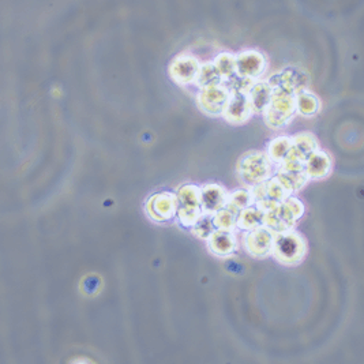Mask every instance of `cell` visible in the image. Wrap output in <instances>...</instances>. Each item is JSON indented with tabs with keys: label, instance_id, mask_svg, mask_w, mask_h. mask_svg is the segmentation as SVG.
Wrapping results in <instances>:
<instances>
[{
	"label": "cell",
	"instance_id": "cell-1",
	"mask_svg": "<svg viewBox=\"0 0 364 364\" xmlns=\"http://www.w3.org/2000/svg\"><path fill=\"white\" fill-rule=\"evenodd\" d=\"M304 206L296 198H286L283 202L265 211L263 224L273 232H284L293 228L298 218L303 214Z\"/></svg>",
	"mask_w": 364,
	"mask_h": 364
},
{
	"label": "cell",
	"instance_id": "cell-2",
	"mask_svg": "<svg viewBox=\"0 0 364 364\" xmlns=\"http://www.w3.org/2000/svg\"><path fill=\"white\" fill-rule=\"evenodd\" d=\"M274 257L284 265H296L306 254V241L302 234L289 230L274 232L273 251Z\"/></svg>",
	"mask_w": 364,
	"mask_h": 364
},
{
	"label": "cell",
	"instance_id": "cell-3",
	"mask_svg": "<svg viewBox=\"0 0 364 364\" xmlns=\"http://www.w3.org/2000/svg\"><path fill=\"white\" fill-rule=\"evenodd\" d=\"M296 112L295 96L288 93H273L272 102L266 108L265 122L272 129H281L292 120Z\"/></svg>",
	"mask_w": 364,
	"mask_h": 364
},
{
	"label": "cell",
	"instance_id": "cell-4",
	"mask_svg": "<svg viewBox=\"0 0 364 364\" xmlns=\"http://www.w3.org/2000/svg\"><path fill=\"white\" fill-rule=\"evenodd\" d=\"M239 175L243 182L251 186H257L260 183L267 181L270 176V161L269 157L260 152H251L241 157L239 167Z\"/></svg>",
	"mask_w": 364,
	"mask_h": 364
},
{
	"label": "cell",
	"instance_id": "cell-5",
	"mask_svg": "<svg viewBox=\"0 0 364 364\" xmlns=\"http://www.w3.org/2000/svg\"><path fill=\"white\" fill-rule=\"evenodd\" d=\"M178 216L183 225L192 227L202 216V206L200 198V187L184 186L178 194Z\"/></svg>",
	"mask_w": 364,
	"mask_h": 364
},
{
	"label": "cell",
	"instance_id": "cell-6",
	"mask_svg": "<svg viewBox=\"0 0 364 364\" xmlns=\"http://www.w3.org/2000/svg\"><path fill=\"white\" fill-rule=\"evenodd\" d=\"M230 92L225 88L224 83L216 85V86H209L201 89L197 102L198 106L209 115L218 116L224 113V109L228 104L230 100Z\"/></svg>",
	"mask_w": 364,
	"mask_h": 364
},
{
	"label": "cell",
	"instance_id": "cell-7",
	"mask_svg": "<svg viewBox=\"0 0 364 364\" xmlns=\"http://www.w3.org/2000/svg\"><path fill=\"white\" fill-rule=\"evenodd\" d=\"M200 67L201 63L195 56L182 53L172 60L169 66V76L179 85H188L195 82Z\"/></svg>",
	"mask_w": 364,
	"mask_h": 364
},
{
	"label": "cell",
	"instance_id": "cell-8",
	"mask_svg": "<svg viewBox=\"0 0 364 364\" xmlns=\"http://www.w3.org/2000/svg\"><path fill=\"white\" fill-rule=\"evenodd\" d=\"M266 57L254 50L244 51L236 56V76L243 78H260L266 70Z\"/></svg>",
	"mask_w": 364,
	"mask_h": 364
},
{
	"label": "cell",
	"instance_id": "cell-9",
	"mask_svg": "<svg viewBox=\"0 0 364 364\" xmlns=\"http://www.w3.org/2000/svg\"><path fill=\"white\" fill-rule=\"evenodd\" d=\"M178 210V197L169 192L153 195L148 202V211L156 221L171 220Z\"/></svg>",
	"mask_w": 364,
	"mask_h": 364
},
{
	"label": "cell",
	"instance_id": "cell-10",
	"mask_svg": "<svg viewBox=\"0 0 364 364\" xmlns=\"http://www.w3.org/2000/svg\"><path fill=\"white\" fill-rule=\"evenodd\" d=\"M230 94L231 96L228 104L224 109L223 116L225 118L227 122L234 125L246 123L253 115L247 93H230Z\"/></svg>",
	"mask_w": 364,
	"mask_h": 364
},
{
	"label": "cell",
	"instance_id": "cell-11",
	"mask_svg": "<svg viewBox=\"0 0 364 364\" xmlns=\"http://www.w3.org/2000/svg\"><path fill=\"white\" fill-rule=\"evenodd\" d=\"M273 237L274 232L267 227L251 230L246 237V248L255 257H266L273 251Z\"/></svg>",
	"mask_w": 364,
	"mask_h": 364
},
{
	"label": "cell",
	"instance_id": "cell-12",
	"mask_svg": "<svg viewBox=\"0 0 364 364\" xmlns=\"http://www.w3.org/2000/svg\"><path fill=\"white\" fill-rule=\"evenodd\" d=\"M200 198L202 211L206 214H214L221 210L228 201L225 190L217 184H209L200 188Z\"/></svg>",
	"mask_w": 364,
	"mask_h": 364
},
{
	"label": "cell",
	"instance_id": "cell-13",
	"mask_svg": "<svg viewBox=\"0 0 364 364\" xmlns=\"http://www.w3.org/2000/svg\"><path fill=\"white\" fill-rule=\"evenodd\" d=\"M247 97L253 113H263L272 102L273 90L267 82H254L247 93Z\"/></svg>",
	"mask_w": 364,
	"mask_h": 364
},
{
	"label": "cell",
	"instance_id": "cell-14",
	"mask_svg": "<svg viewBox=\"0 0 364 364\" xmlns=\"http://www.w3.org/2000/svg\"><path fill=\"white\" fill-rule=\"evenodd\" d=\"M332 171V160L325 152L316 150L304 161V172L309 179H319Z\"/></svg>",
	"mask_w": 364,
	"mask_h": 364
},
{
	"label": "cell",
	"instance_id": "cell-15",
	"mask_svg": "<svg viewBox=\"0 0 364 364\" xmlns=\"http://www.w3.org/2000/svg\"><path fill=\"white\" fill-rule=\"evenodd\" d=\"M316 150H318V142L315 136L309 132H304L292 138V148L286 157H293L306 161Z\"/></svg>",
	"mask_w": 364,
	"mask_h": 364
},
{
	"label": "cell",
	"instance_id": "cell-16",
	"mask_svg": "<svg viewBox=\"0 0 364 364\" xmlns=\"http://www.w3.org/2000/svg\"><path fill=\"white\" fill-rule=\"evenodd\" d=\"M209 247L213 254L225 257L230 255L236 248V239L232 232L216 230L209 236Z\"/></svg>",
	"mask_w": 364,
	"mask_h": 364
},
{
	"label": "cell",
	"instance_id": "cell-17",
	"mask_svg": "<svg viewBox=\"0 0 364 364\" xmlns=\"http://www.w3.org/2000/svg\"><path fill=\"white\" fill-rule=\"evenodd\" d=\"M263 218H265V211L262 209L258 206H248V208L240 210V216L237 217L236 223H237L239 228L251 231L263 224Z\"/></svg>",
	"mask_w": 364,
	"mask_h": 364
},
{
	"label": "cell",
	"instance_id": "cell-18",
	"mask_svg": "<svg viewBox=\"0 0 364 364\" xmlns=\"http://www.w3.org/2000/svg\"><path fill=\"white\" fill-rule=\"evenodd\" d=\"M295 104H296V112H299L302 116L310 118L319 112L321 103L315 94L304 90L295 96Z\"/></svg>",
	"mask_w": 364,
	"mask_h": 364
},
{
	"label": "cell",
	"instance_id": "cell-19",
	"mask_svg": "<svg viewBox=\"0 0 364 364\" xmlns=\"http://www.w3.org/2000/svg\"><path fill=\"white\" fill-rule=\"evenodd\" d=\"M292 148V138L280 136L270 142L267 148V157L269 160H273L277 164H281L286 156L289 155V150Z\"/></svg>",
	"mask_w": 364,
	"mask_h": 364
},
{
	"label": "cell",
	"instance_id": "cell-20",
	"mask_svg": "<svg viewBox=\"0 0 364 364\" xmlns=\"http://www.w3.org/2000/svg\"><path fill=\"white\" fill-rule=\"evenodd\" d=\"M195 82H197L200 89L224 83L220 73L217 71V69L214 67L213 63H205V64H202L200 67V71H198V76L195 78Z\"/></svg>",
	"mask_w": 364,
	"mask_h": 364
},
{
	"label": "cell",
	"instance_id": "cell-21",
	"mask_svg": "<svg viewBox=\"0 0 364 364\" xmlns=\"http://www.w3.org/2000/svg\"><path fill=\"white\" fill-rule=\"evenodd\" d=\"M236 217H237V211L225 205L221 210L213 214V223L216 230L232 232L236 227Z\"/></svg>",
	"mask_w": 364,
	"mask_h": 364
},
{
	"label": "cell",
	"instance_id": "cell-22",
	"mask_svg": "<svg viewBox=\"0 0 364 364\" xmlns=\"http://www.w3.org/2000/svg\"><path fill=\"white\" fill-rule=\"evenodd\" d=\"M213 64L217 69V71L220 73V76H221V78H223L224 82L227 79L232 78L234 74H236V56H234L232 53H220L214 59Z\"/></svg>",
	"mask_w": 364,
	"mask_h": 364
},
{
	"label": "cell",
	"instance_id": "cell-23",
	"mask_svg": "<svg viewBox=\"0 0 364 364\" xmlns=\"http://www.w3.org/2000/svg\"><path fill=\"white\" fill-rule=\"evenodd\" d=\"M214 231H216V227L213 223V214L201 216L192 225V234L201 239H209V236Z\"/></svg>",
	"mask_w": 364,
	"mask_h": 364
},
{
	"label": "cell",
	"instance_id": "cell-24",
	"mask_svg": "<svg viewBox=\"0 0 364 364\" xmlns=\"http://www.w3.org/2000/svg\"><path fill=\"white\" fill-rule=\"evenodd\" d=\"M103 289V280L97 274H88L80 281V292L89 298L96 296Z\"/></svg>",
	"mask_w": 364,
	"mask_h": 364
},
{
	"label": "cell",
	"instance_id": "cell-25",
	"mask_svg": "<svg viewBox=\"0 0 364 364\" xmlns=\"http://www.w3.org/2000/svg\"><path fill=\"white\" fill-rule=\"evenodd\" d=\"M227 204H230L231 206H234V209H237L240 211L243 209L251 206L254 204V198H253L251 192L240 190V191H236L234 195H231V198H228Z\"/></svg>",
	"mask_w": 364,
	"mask_h": 364
}]
</instances>
